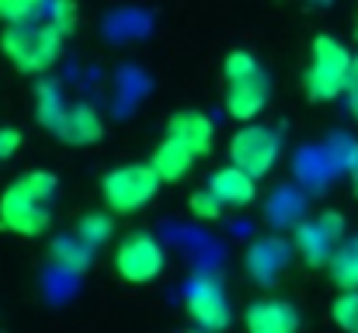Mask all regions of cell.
<instances>
[{"label": "cell", "instance_id": "1", "mask_svg": "<svg viewBox=\"0 0 358 333\" xmlns=\"http://www.w3.org/2000/svg\"><path fill=\"white\" fill-rule=\"evenodd\" d=\"M56 174L31 170L10 181L0 195V225L14 236H42L52 225V205H56Z\"/></svg>", "mask_w": 358, "mask_h": 333}, {"label": "cell", "instance_id": "11", "mask_svg": "<svg viewBox=\"0 0 358 333\" xmlns=\"http://www.w3.org/2000/svg\"><path fill=\"white\" fill-rule=\"evenodd\" d=\"M206 191L230 212V209H243V205H250L254 198H257V181L247 174V170H240V167H223V170H216L213 177H209V184H206Z\"/></svg>", "mask_w": 358, "mask_h": 333}, {"label": "cell", "instance_id": "12", "mask_svg": "<svg viewBox=\"0 0 358 333\" xmlns=\"http://www.w3.org/2000/svg\"><path fill=\"white\" fill-rule=\"evenodd\" d=\"M164 135H171V139L185 142L195 156H206V153L213 149V121H209L202 111H195V108L174 111V114H171V121H167V132H164Z\"/></svg>", "mask_w": 358, "mask_h": 333}, {"label": "cell", "instance_id": "18", "mask_svg": "<svg viewBox=\"0 0 358 333\" xmlns=\"http://www.w3.org/2000/svg\"><path fill=\"white\" fill-rule=\"evenodd\" d=\"M91 253H94V246H91L87 239H80V232L63 236V239H56V246H52V257H56L63 267H70V271H80V267L91 260Z\"/></svg>", "mask_w": 358, "mask_h": 333}, {"label": "cell", "instance_id": "4", "mask_svg": "<svg viewBox=\"0 0 358 333\" xmlns=\"http://www.w3.org/2000/svg\"><path fill=\"white\" fill-rule=\"evenodd\" d=\"M227 73V111L237 121H254L268 105V77L250 52H230L223 63Z\"/></svg>", "mask_w": 358, "mask_h": 333}, {"label": "cell", "instance_id": "7", "mask_svg": "<svg viewBox=\"0 0 358 333\" xmlns=\"http://www.w3.org/2000/svg\"><path fill=\"white\" fill-rule=\"evenodd\" d=\"M164 246L150 236V232H129L122 236L115 246V274L129 285H150L164 274Z\"/></svg>", "mask_w": 358, "mask_h": 333}, {"label": "cell", "instance_id": "24", "mask_svg": "<svg viewBox=\"0 0 358 333\" xmlns=\"http://www.w3.org/2000/svg\"><path fill=\"white\" fill-rule=\"evenodd\" d=\"M21 149V132L17 128H0V163L10 160Z\"/></svg>", "mask_w": 358, "mask_h": 333}, {"label": "cell", "instance_id": "27", "mask_svg": "<svg viewBox=\"0 0 358 333\" xmlns=\"http://www.w3.org/2000/svg\"><path fill=\"white\" fill-rule=\"evenodd\" d=\"M195 333H209V330H195Z\"/></svg>", "mask_w": 358, "mask_h": 333}, {"label": "cell", "instance_id": "22", "mask_svg": "<svg viewBox=\"0 0 358 333\" xmlns=\"http://www.w3.org/2000/svg\"><path fill=\"white\" fill-rule=\"evenodd\" d=\"M45 7V0H0V24H21L35 17Z\"/></svg>", "mask_w": 358, "mask_h": 333}, {"label": "cell", "instance_id": "23", "mask_svg": "<svg viewBox=\"0 0 358 333\" xmlns=\"http://www.w3.org/2000/svg\"><path fill=\"white\" fill-rule=\"evenodd\" d=\"M188 209H192V216H195V219H206V222H216L220 216H223V212H227V209H223V205H220V202H216V198L206 191V188L192 195Z\"/></svg>", "mask_w": 358, "mask_h": 333}, {"label": "cell", "instance_id": "2", "mask_svg": "<svg viewBox=\"0 0 358 333\" xmlns=\"http://www.w3.org/2000/svg\"><path fill=\"white\" fill-rule=\"evenodd\" d=\"M63 42L66 35L49 24L45 17H28L21 24H3V35H0V52L7 56V63L17 70V73H28V77H42L45 70L56 66L59 52H63Z\"/></svg>", "mask_w": 358, "mask_h": 333}, {"label": "cell", "instance_id": "10", "mask_svg": "<svg viewBox=\"0 0 358 333\" xmlns=\"http://www.w3.org/2000/svg\"><path fill=\"white\" fill-rule=\"evenodd\" d=\"M247 333H299V313L285 299H257L243 313Z\"/></svg>", "mask_w": 358, "mask_h": 333}, {"label": "cell", "instance_id": "19", "mask_svg": "<svg viewBox=\"0 0 358 333\" xmlns=\"http://www.w3.org/2000/svg\"><path fill=\"white\" fill-rule=\"evenodd\" d=\"M112 229H115V222H112V216H105V212H91V216H84L80 225H77L80 239H87L94 250L105 246V243L112 239Z\"/></svg>", "mask_w": 358, "mask_h": 333}, {"label": "cell", "instance_id": "17", "mask_svg": "<svg viewBox=\"0 0 358 333\" xmlns=\"http://www.w3.org/2000/svg\"><path fill=\"white\" fill-rule=\"evenodd\" d=\"M327 271H331V281H334L341 292L358 288V236L341 239V246L334 250V257H331Z\"/></svg>", "mask_w": 358, "mask_h": 333}, {"label": "cell", "instance_id": "16", "mask_svg": "<svg viewBox=\"0 0 358 333\" xmlns=\"http://www.w3.org/2000/svg\"><path fill=\"white\" fill-rule=\"evenodd\" d=\"M66 98H63V91L52 84V80H45V84H38V91H35V114H38V121L56 135L59 132V125H63V118H66Z\"/></svg>", "mask_w": 358, "mask_h": 333}, {"label": "cell", "instance_id": "26", "mask_svg": "<svg viewBox=\"0 0 358 333\" xmlns=\"http://www.w3.org/2000/svg\"><path fill=\"white\" fill-rule=\"evenodd\" d=\"M348 174H352V184H355V195H358V153L352 156V163H348Z\"/></svg>", "mask_w": 358, "mask_h": 333}, {"label": "cell", "instance_id": "5", "mask_svg": "<svg viewBox=\"0 0 358 333\" xmlns=\"http://www.w3.org/2000/svg\"><path fill=\"white\" fill-rule=\"evenodd\" d=\"M160 174L146 163H125V167H115L105 174L101 181V195H105V205L119 216H132L139 209H146L157 191H160Z\"/></svg>", "mask_w": 358, "mask_h": 333}, {"label": "cell", "instance_id": "21", "mask_svg": "<svg viewBox=\"0 0 358 333\" xmlns=\"http://www.w3.org/2000/svg\"><path fill=\"white\" fill-rule=\"evenodd\" d=\"M331 316H334V323H338L345 333H358V288L341 292V295L334 299Z\"/></svg>", "mask_w": 358, "mask_h": 333}, {"label": "cell", "instance_id": "15", "mask_svg": "<svg viewBox=\"0 0 358 333\" xmlns=\"http://www.w3.org/2000/svg\"><path fill=\"white\" fill-rule=\"evenodd\" d=\"M285 264H289V246L282 239H261L247 250V271L261 285H271Z\"/></svg>", "mask_w": 358, "mask_h": 333}, {"label": "cell", "instance_id": "20", "mask_svg": "<svg viewBox=\"0 0 358 333\" xmlns=\"http://www.w3.org/2000/svg\"><path fill=\"white\" fill-rule=\"evenodd\" d=\"M38 17H45L49 24H56L63 35H70L77 28V3L73 0H45V7L38 10Z\"/></svg>", "mask_w": 358, "mask_h": 333}, {"label": "cell", "instance_id": "8", "mask_svg": "<svg viewBox=\"0 0 358 333\" xmlns=\"http://www.w3.org/2000/svg\"><path fill=\"white\" fill-rule=\"evenodd\" d=\"M341 239H345V216L341 212H320V216L296 225L292 246L299 250V257L306 264L320 267V264H331V257L341 246Z\"/></svg>", "mask_w": 358, "mask_h": 333}, {"label": "cell", "instance_id": "14", "mask_svg": "<svg viewBox=\"0 0 358 333\" xmlns=\"http://www.w3.org/2000/svg\"><path fill=\"white\" fill-rule=\"evenodd\" d=\"M195 160H199V156H195L185 142H178V139L164 135V139L157 142L153 156H150V167L160 174V181H164V184H174V181L188 177V170H192V163H195Z\"/></svg>", "mask_w": 358, "mask_h": 333}, {"label": "cell", "instance_id": "25", "mask_svg": "<svg viewBox=\"0 0 358 333\" xmlns=\"http://www.w3.org/2000/svg\"><path fill=\"white\" fill-rule=\"evenodd\" d=\"M348 105H352V114L358 118V56H355V70H352V84H348Z\"/></svg>", "mask_w": 358, "mask_h": 333}, {"label": "cell", "instance_id": "13", "mask_svg": "<svg viewBox=\"0 0 358 333\" xmlns=\"http://www.w3.org/2000/svg\"><path fill=\"white\" fill-rule=\"evenodd\" d=\"M56 135L63 142H70V146H91V142H98L105 135V121H101L94 105H70Z\"/></svg>", "mask_w": 358, "mask_h": 333}, {"label": "cell", "instance_id": "6", "mask_svg": "<svg viewBox=\"0 0 358 333\" xmlns=\"http://www.w3.org/2000/svg\"><path fill=\"white\" fill-rule=\"evenodd\" d=\"M278 156H282V135L275 128H268V125L243 121L230 135V163L247 170L254 181L268 177L275 170Z\"/></svg>", "mask_w": 358, "mask_h": 333}, {"label": "cell", "instance_id": "3", "mask_svg": "<svg viewBox=\"0 0 358 333\" xmlns=\"http://www.w3.org/2000/svg\"><path fill=\"white\" fill-rule=\"evenodd\" d=\"M352 70H355V56L348 52V45L334 35H317L310 45V66L303 77L306 98L310 101H338L341 94H348Z\"/></svg>", "mask_w": 358, "mask_h": 333}, {"label": "cell", "instance_id": "9", "mask_svg": "<svg viewBox=\"0 0 358 333\" xmlns=\"http://www.w3.org/2000/svg\"><path fill=\"white\" fill-rule=\"evenodd\" d=\"M188 313H192L199 330H209V333L227 330L230 327V299H227L223 285L213 281V278L192 281V288H188Z\"/></svg>", "mask_w": 358, "mask_h": 333}]
</instances>
